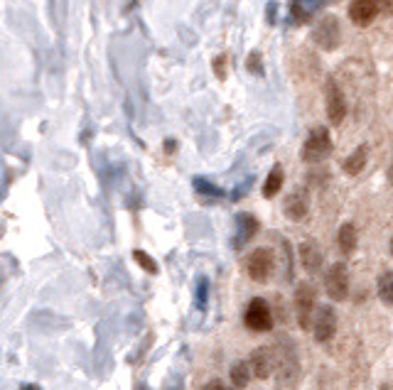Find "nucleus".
Wrapping results in <instances>:
<instances>
[{
  "instance_id": "obj_1",
  "label": "nucleus",
  "mask_w": 393,
  "mask_h": 390,
  "mask_svg": "<svg viewBox=\"0 0 393 390\" xmlns=\"http://www.w3.org/2000/svg\"><path fill=\"white\" fill-rule=\"evenodd\" d=\"M332 153V138H330V130L322 125L312 128V133L307 135L305 140V148H302V160L307 165H317V163H325Z\"/></svg>"
},
{
  "instance_id": "obj_2",
  "label": "nucleus",
  "mask_w": 393,
  "mask_h": 390,
  "mask_svg": "<svg viewBox=\"0 0 393 390\" xmlns=\"http://www.w3.org/2000/svg\"><path fill=\"white\" fill-rule=\"evenodd\" d=\"M315 304H317V292L310 282H300L295 289V314H297V324L300 329L310 332L312 329V319H315Z\"/></svg>"
},
{
  "instance_id": "obj_3",
  "label": "nucleus",
  "mask_w": 393,
  "mask_h": 390,
  "mask_svg": "<svg viewBox=\"0 0 393 390\" xmlns=\"http://www.w3.org/2000/svg\"><path fill=\"white\" fill-rule=\"evenodd\" d=\"M243 322L251 332H270L273 329V312H270L268 302L263 297H253L246 307Z\"/></svg>"
},
{
  "instance_id": "obj_4",
  "label": "nucleus",
  "mask_w": 393,
  "mask_h": 390,
  "mask_svg": "<svg viewBox=\"0 0 393 390\" xmlns=\"http://www.w3.org/2000/svg\"><path fill=\"white\" fill-rule=\"evenodd\" d=\"M325 106H327V118L332 125H340L347 118V98L344 91L335 79H327L325 83Z\"/></svg>"
},
{
  "instance_id": "obj_5",
  "label": "nucleus",
  "mask_w": 393,
  "mask_h": 390,
  "mask_svg": "<svg viewBox=\"0 0 393 390\" xmlns=\"http://www.w3.org/2000/svg\"><path fill=\"white\" fill-rule=\"evenodd\" d=\"M325 289L335 302H344L349 297V270L344 263H335L325 277Z\"/></svg>"
},
{
  "instance_id": "obj_6",
  "label": "nucleus",
  "mask_w": 393,
  "mask_h": 390,
  "mask_svg": "<svg viewBox=\"0 0 393 390\" xmlns=\"http://www.w3.org/2000/svg\"><path fill=\"white\" fill-rule=\"evenodd\" d=\"M273 265H275V258L270 248H256L246 260L248 275H251V280H256V282H268L270 272H273Z\"/></svg>"
},
{
  "instance_id": "obj_7",
  "label": "nucleus",
  "mask_w": 393,
  "mask_h": 390,
  "mask_svg": "<svg viewBox=\"0 0 393 390\" xmlns=\"http://www.w3.org/2000/svg\"><path fill=\"white\" fill-rule=\"evenodd\" d=\"M312 334L320 344H327L335 339L337 334V312L330 307V304H322L315 312V319H312Z\"/></svg>"
},
{
  "instance_id": "obj_8",
  "label": "nucleus",
  "mask_w": 393,
  "mask_h": 390,
  "mask_svg": "<svg viewBox=\"0 0 393 390\" xmlns=\"http://www.w3.org/2000/svg\"><path fill=\"white\" fill-rule=\"evenodd\" d=\"M312 40L320 44L322 49H335L340 47V20L332 18V15H327V18H322L317 22V27L312 30Z\"/></svg>"
},
{
  "instance_id": "obj_9",
  "label": "nucleus",
  "mask_w": 393,
  "mask_h": 390,
  "mask_svg": "<svg viewBox=\"0 0 393 390\" xmlns=\"http://www.w3.org/2000/svg\"><path fill=\"white\" fill-rule=\"evenodd\" d=\"M248 366H251L253 376L261 378H270V373L275 371V351L268 347H258L251 351V359H248Z\"/></svg>"
},
{
  "instance_id": "obj_10",
  "label": "nucleus",
  "mask_w": 393,
  "mask_h": 390,
  "mask_svg": "<svg viewBox=\"0 0 393 390\" xmlns=\"http://www.w3.org/2000/svg\"><path fill=\"white\" fill-rule=\"evenodd\" d=\"M381 13V0H352L349 3V18L354 25L367 27Z\"/></svg>"
},
{
  "instance_id": "obj_11",
  "label": "nucleus",
  "mask_w": 393,
  "mask_h": 390,
  "mask_svg": "<svg viewBox=\"0 0 393 390\" xmlns=\"http://www.w3.org/2000/svg\"><path fill=\"white\" fill-rule=\"evenodd\" d=\"M310 202H307V189L297 187L290 192V197L285 199V216L290 221H302L307 216Z\"/></svg>"
},
{
  "instance_id": "obj_12",
  "label": "nucleus",
  "mask_w": 393,
  "mask_h": 390,
  "mask_svg": "<svg viewBox=\"0 0 393 390\" xmlns=\"http://www.w3.org/2000/svg\"><path fill=\"white\" fill-rule=\"evenodd\" d=\"M258 233V219L251 214H239L236 216V238L234 248H243L253 236Z\"/></svg>"
},
{
  "instance_id": "obj_13",
  "label": "nucleus",
  "mask_w": 393,
  "mask_h": 390,
  "mask_svg": "<svg viewBox=\"0 0 393 390\" xmlns=\"http://www.w3.org/2000/svg\"><path fill=\"white\" fill-rule=\"evenodd\" d=\"M300 260L307 272H317L322 267V250L315 241H305L300 246Z\"/></svg>"
},
{
  "instance_id": "obj_14",
  "label": "nucleus",
  "mask_w": 393,
  "mask_h": 390,
  "mask_svg": "<svg viewBox=\"0 0 393 390\" xmlns=\"http://www.w3.org/2000/svg\"><path fill=\"white\" fill-rule=\"evenodd\" d=\"M327 3V0H292L290 3V15L295 22H305L310 20V15L315 13V10H320L322 5Z\"/></svg>"
},
{
  "instance_id": "obj_15",
  "label": "nucleus",
  "mask_w": 393,
  "mask_h": 390,
  "mask_svg": "<svg viewBox=\"0 0 393 390\" xmlns=\"http://www.w3.org/2000/svg\"><path fill=\"white\" fill-rule=\"evenodd\" d=\"M367 160H369V145H359L357 150H352V155L344 160V172L347 175H359V172L367 167Z\"/></svg>"
},
{
  "instance_id": "obj_16",
  "label": "nucleus",
  "mask_w": 393,
  "mask_h": 390,
  "mask_svg": "<svg viewBox=\"0 0 393 390\" xmlns=\"http://www.w3.org/2000/svg\"><path fill=\"white\" fill-rule=\"evenodd\" d=\"M251 376H253V371H251V366L246 364V361H236L234 366L229 369V378H231V386H234L236 390H243L251 383Z\"/></svg>"
},
{
  "instance_id": "obj_17",
  "label": "nucleus",
  "mask_w": 393,
  "mask_h": 390,
  "mask_svg": "<svg viewBox=\"0 0 393 390\" xmlns=\"http://www.w3.org/2000/svg\"><path fill=\"white\" fill-rule=\"evenodd\" d=\"M283 180H285L283 167L275 165V167H273V172H270L268 180H265V185H263V197H265V199H273L275 194L280 192V187H283Z\"/></svg>"
},
{
  "instance_id": "obj_18",
  "label": "nucleus",
  "mask_w": 393,
  "mask_h": 390,
  "mask_svg": "<svg viewBox=\"0 0 393 390\" xmlns=\"http://www.w3.org/2000/svg\"><path fill=\"white\" fill-rule=\"evenodd\" d=\"M337 243H340L342 253L349 255L354 248H357V228L352 224H344L340 228V236H337Z\"/></svg>"
},
{
  "instance_id": "obj_19",
  "label": "nucleus",
  "mask_w": 393,
  "mask_h": 390,
  "mask_svg": "<svg viewBox=\"0 0 393 390\" xmlns=\"http://www.w3.org/2000/svg\"><path fill=\"white\" fill-rule=\"evenodd\" d=\"M379 297L384 304H393V272H384V275L379 277Z\"/></svg>"
},
{
  "instance_id": "obj_20",
  "label": "nucleus",
  "mask_w": 393,
  "mask_h": 390,
  "mask_svg": "<svg viewBox=\"0 0 393 390\" xmlns=\"http://www.w3.org/2000/svg\"><path fill=\"white\" fill-rule=\"evenodd\" d=\"M133 258H136V263L141 265L146 272H150V275L158 272V263H155V260L146 253V250H133Z\"/></svg>"
},
{
  "instance_id": "obj_21",
  "label": "nucleus",
  "mask_w": 393,
  "mask_h": 390,
  "mask_svg": "<svg viewBox=\"0 0 393 390\" xmlns=\"http://www.w3.org/2000/svg\"><path fill=\"white\" fill-rule=\"evenodd\" d=\"M195 189H197V192H202V194H209V197H221V194H224L217 185L207 182L204 177H195Z\"/></svg>"
},
{
  "instance_id": "obj_22",
  "label": "nucleus",
  "mask_w": 393,
  "mask_h": 390,
  "mask_svg": "<svg viewBox=\"0 0 393 390\" xmlns=\"http://www.w3.org/2000/svg\"><path fill=\"white\" fill-rule=\"evenodd\" d=\"M207 292H209V280L207 277H202V280H199V287H197V307L199 309L207 307Z\"/></svg>"
},
{
  "instance_id": "obj_23",
  "label": "nucleus",
  "mask_w": 393,
  "mask_h": 390,
  "mask_svg": "<svg viewBox=\"0 0 393 390\" xmlns=\"http://www.w3.org/2000/svg\"><path fill=\"white\" fill-rule=\"evenodd\" d=\"M246 66H248V71H251V74H258L261 76L263 74V64H261V54L258 52H253L251 57H248V62H246Z\"/></svg>"
},
{
  "instance_id": "obj_24",
  "label": "nucleus",
  "mask_w": 393,
  "mask_h": 390,
  "mask_svg": "<svg viewBox=\"0 0 393 390\" xmlns=\"http://www.w3.org/2000/svg\"><path fill=\"white\" fill-rule=\"evenodd\" d=\"M202 390H231V388H226V386H224V383H221V381H209L207 386H204Z\"/></svg>"
},
{
  "instance_id": "obj_25",
  "label": "nucleus",
  "mask_w": 393,
  "mask_h": 390,
  "mask_svg": "<svg viewBox=\"0 0 393 390\" xmlns=\"http://www.w3.org/2000/svg\"><path fill=\"white\" fill-rule=\"evenodd\" d=\"M381 13H386V15L393 13V0H381Z\"/></svg>"
},
{
  "instance_id": "obj_26",
  "label": "nucleus",
  "mask_w": 393,
  "mask_h": 390,
  "mask_svg": "<svg viewBox=\"0 0 393 390\" xmlns=\"http://www.w3.org/2000/svg\"><path fill=\"white\" fill-rule=\"evenodd\" d=\"M20 390H42L40 386H30V383H25V386H20Z\"/></svg>"
},
{
  "instance_id": "obj_27",
  "label": "nucleus",
  "mask_w": 393,
  "mask_h": 390,
  "mask_svg": "<svg viewBox=\"0 0 393 390\" xmlns=\"http://www.w3.org/2000/svg\"><path fill=\"white\" fill-rule=\"evenodd\" d=\"M379 390H393V386H391V383H384V386H381Z\"/></svg>"
},
{
  "instance_id": "obj_28",
  "label": "nucleus",
  "mask_w": 393,
  "mask_h": 390,
  "mask_svg": "<svg viewBox=\"0 0 393 390\" xmlns=\"http://www.w3.org/2000/svg\"><path fill=\"white\" fill-rule=\"evenodd\" d=\"M391 255H393V238H391Z\"/></svg>"
},
{
  "instance_id": "obj_29",
  "label": "nucleus",
  "mask_w": 393,
  "mask_h": 390,
  "mask_svg": "<svg viewBox=\"0 0 393 390\" xmlns=\"http://www.w3.org/2000/svg\"><path fill=\"white\" fill-rule=\"evenodd\" d=\"M391 182H393V167H391Z\"/></svg>"
}]
</instances>
